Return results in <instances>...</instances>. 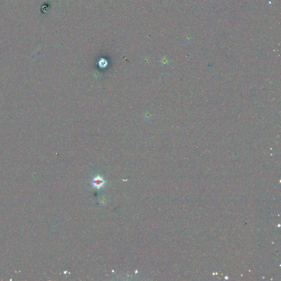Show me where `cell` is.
I'll use <instances>...</instances> for the list:
<instances>
[{
  "label": "cell",
  "mask_w": 281,
  "mask_h": 281,
  "mask_svg": "<svg viewBox=\"0 0 281 281\" xmlns=\"http://www.w3.org/2000/svg\"><path fill=\"white\" fill-rule=\"evenodd\" d=\"M104 183V181L103 180V179L100 176L96 177L93 180V186L97 188H100L103 186Z\"/></svg>",
  "instance_id": "1"
}]
</instances>
